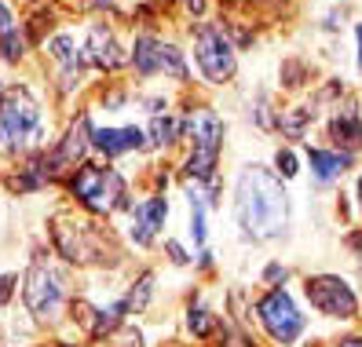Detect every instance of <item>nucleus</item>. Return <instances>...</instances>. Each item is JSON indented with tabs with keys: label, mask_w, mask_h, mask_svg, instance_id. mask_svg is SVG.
I'll use <instances>...</instances> for the list:
<instances>
[{
	"label": "nucleus",
	"mask_w": 362,
	"mask_h": 347,
	"mask_svg": "<svg viewBox=\"0 0 362 347\" xmlns=\"http://www.w3.org/2000/svg\"><path fill=\"white\" fill-rule=\"evenodd\" d=\"M187 132L194 139V154L187 161V172L194 180H212V168L220 158V143H223V124L212 110H194L187 117Z\"/></svg>",
	"instance_id": "7ed1b4c3"
},
{
	"label": "nucleus",
	"mask_w": 362,
	"mask_h": 347,
	"mask_svg": "<svg viewBox=\"0 0 362 347\" xmlns=\"http://www.w3.org/2000/svg\"><path fill=\"white\" fill-rule=\"evenodd\" d=\"M340 347H362V336H348V340H340Z\"/></svg>",
	"instance_id": "b1692460"
},
{
	"label": "nucleus",
	"mask_w": 362,
	"mask_h": 347,
	"mask_svg": "<svg viewBox=\"0 0 362 347\" xmlns=\"http://www.w3.org/2000/svg\"><path fill=\"white\" fill-rule=\"evenodd\" d=\"M348 165H351V154H326V150H311V168H315V176L322 183L344 176Z\"/></svg>",
	"instance_id": "2eb2a0df"
},
{
	"label": "nucleus",
	"mask_w": 362,
	"mask_h": 347,
	"mask_svg": "<svg viewBox=\"0 0 362 347\" xmlns=\"http://www.w3.org/2000/svg\"><path fill=\"white\" fill-rule=\"evenodd\" d=\"M165 216H168L165 198L143 201V205L136 208V227H132V237H136L139 245H151V242H154V234H158V227L165 223Z\"/></svg>",
	"instance_id": "f8f14e48"
},
{
	"label": "nucleus",
	"mask_w": 362,
	"mask_h": 347,
	"mask_svg": "<svg viewBox=\"0 0 362 347\" xmlns=\"http://www.w3.org/2000/svg\"><path fill=\"white\" fill-rule=\"evenodd\" d=\"M74 194L92 212H106V216H110V212L124 208V180L117 176L114 168L84 165L77 176H74Z\"/></svg>",
	"instance_id": "20e7f679"
},
{
	"label": "nucleus",
	"mask_w": 362,
	"mask_h": 347,
	"mask_svg": "<svg viewBox=\"0 0 362 347\" xmlns=\"http://www.w3.org/2000/svg\"><path fill=\"white\" fill-rule=\"evenodd\" d=\"M190 201H194V198H190ZM190 230H194V242L202 245V242H205V216H202V201H194V227H190Z\"/></svg>",
	"instance_id": "aec40b11"
},
{
	"label": "nucleus",
	"mask_w": 362,
	"mask_h": 347,
	"mask_svg": "<svg viewBox=\"0 0 362 347\" xmlns=\"http://www.w3.org/2000/svg\"><path fill=\"white\" fill-rule=\"evenodd\" d=\"M26 303L37 318H55L62 307V278L40 259L26 274Z\"/></svg>",
	"instance_id": "0eeeda50"
},
{
	"label": "nucleus",
	"mask_w": 362,
	"mask_h": 347,
	"mask_svg": "<svg viewBox=\"0 0 362 347\" xmlns=\"http://www.w3.org/2000/svg\"><path fill=\"white\" fill-rule=\"evenodd\" d=\"M355 37H358V70H362V23H358V30H355Z\"/></svg>",
	"instance_id": "393cba45"
},
{
	"label": "nucleus",
	"mask_w": 362,
	"mask_h": 347,
	"mask_svg": "<svg viewBox=\"0 0 362 347\" xmlns=\"http://www.w3.org/2000/svg\"><path fill=\"white\" fill-rule=\"evenodd\" d=\"M190 329H194L198 336H209L212 329H216V322H212V314L205 307H194V311H190Z\"/></svg>",
	"instance_id": "f3484780"
},
{
	"label": "nucleus",
	"mask_w": 362,
	"mask_h": 347,
	"mask_svg": "<svg viewBox=\"0 0 362 347\" xmlns=\"http://www.w3.org/2000/svg\"><path fill=\"white\" fill-rule=\"evenodd\" d=\"M234 212H238V223L249 237L267 242V237H279L289 223V201L282 183L271 176L267 168H245L238 190H234Z\"/></svg>",
	"instance_id": "f257e3e1"
},
{
	"label": "nucleus",
	"mask_w": 362,
	"mask_h": 347,
	"mask_svg": "<svg viewBox=\"0 0 362 347\" xmlns=\"http://www.w3.org/2000/svg\"><path fill=\"white\" fill-rule=\"evenodd\" d=\"M11 286H15V278H8V274L0 278V303H4V300L11 296Z\"/></svg>",
	"instance_id": "4be33fe9"
},
{
	"label": "nucleus",
	"mask_w": 362,
	"mask_h": 347,
	"mask_svg": "<svg viewBox=\"0 0 362 347\" xmlns=\"http://www.w3.org/2000/svg\"><path fill=\"white\" fill-rule=\"evenodd\" d=\"M143 132L139 128H99L92 132V143L103 150L106 158H117V154H129V150H139L143 146Z\"/></svg>",
	"instance_id": "9d476101"
},
{
	"label": "nucleus",
	"mask_w": 362,
	"mask_h": 347,
	"mask_svg": "<svg viewBox=\"0 0 362 347\" xmlns=\"http://www.w3.org/2000/svg\"><path fill=\"white\" fill-rule=\"evenodd\" d=\"M358 205H362V176H358Z\"/></svg>",
	"instance_id": "a878e982"
},
{
	"label": "nucleus",
	"mask_w": 362,
	"mask_h": 347,
	"mask_svg": "<svg viewBox=\"0 0 362 347\" xmlns=\"http://www.w3.org/2000/svg\"><path fill=\"white\" fill-rule=\"evenodd\" d=\"M40 136V110L30 99V92H11L0 99V146L23 150Z\"/></svg>",
	"instance_id": "f03ea898"
},
{
	"label": "nucleus",
	"mask_w": 362,
	"mask_h": 347,
	"mask_svg": "<svg viewBox=\"0 0 362 347\" xmlns=\"http://www.w3.org/2000/svg\"><path fill=\"white\" fill-rule=\"evenodd\" d=\"M274 165H279V172H282L286 180H289V176H296V158L289 154V150H282V154L274 158Z\"/></svg>",
	"instance_id": "6ab92c4d"
},
{
	"label": "nucleus",
	"mask_w": 362,
	"mask_h": 347,
	"mask_svg": "<svg viewBox=\"0 0 362 347\" xmlns=\"http://www.w3.org/2000/svg\"><path fill=\"white\" fill-rule=\"evenodd\" d=\"M88 117H81L74 128H70V136L62 139V146L55 150V158H52V172H59V168H74L77 161H81V154L88 150Z\"/></svg>",
	"instance_id": "ddd939ff"
},
{
	"label": "nucleus",
	"mask_w": 362,
	"mask_h": 347,
	"mask_svg": "<svg viewBox=\"0 0 362 347\" xmlns=\"http://www.w3.org/2000/svg\"><path fill=\"white\" fill-rule=\"evenodd\" d=\"M304 293L311 300V307H318L329 318H355V311H358V300H355V293L344 278H333V274L308 278Z\"/></svg>",
	"instance_id": "423d86ee"
},
{
	"label": "nucleus",
	"mask_w": 362,
	"mask_h": 347,
	"mask_svg": "<svg viewBox=\"0 0 362 347\" xmlns=\"http://www.w3.org/2000/svg\"><path fill=\"white\" fill-rule=\"evenodd\" d=\"M88 59L95 62V66H103V70H114V66H121V62H124L114 33L106 30V26H92L88 30Z\"/></svg>",
	"instance_id": "9b49d317"
},
{
	"label": "nucleus",
	"mask_w": 362,
	"mask_h": 347,
	"mask_svg": "<svg viewBox=\"0 0 362 347\" xmlns=\"http://www.w3.org/2000/svg\"><path fill=\"white\" fill-rule=\"evenodd\" d=\"M194 55H198V66H202V73H205L209 81L223 84V81L234 73V52H230V45L223 40L220 30L205 26V30L198 33V40H194Z\"/></svg>",
	"instance_id": "1a4fd4ad"
},
{
	"label": "nucleus",
	"mask_w": 362,
	"mask_h": 347,
	"mask_svg": "<svg viewBox=\"0 0 362 347\" xmlns=\"http://www.w3.org/2000/svg\"><path fill=\"white\" fill-rule=\"evenodd\" d=\"M257 314H260V322H264V329L271 333V340L274 343H293L296 336L304 333V314L293 307V300H289V293L286 289H271L260 303H257Z\"/></svg>",
	"instance_id": "39448f33"
},
{
	"label": "nucleus",
	"mask_w": 362,
	"mask_h": 347,
	"mask_svg": "<svg viewBox=\"0 0 362 347\" xmlns=\"http://www.w3.org/2000/svg\"><path fill=\"white\" fill-rule=\"evenodd\" d=\"M333 139H337V146L344 143V146H348V154L362 146V121H358V114L351 110V106L337 114V121H333Z\"/></svg>",
	"instance_id": "4468645a"
},
{
	"label": "nucleus",
	"mask_w": 362,
	"mask_h": 347,
	"mask_svg": "<svg viewBox=\"0 0 362 347\" xmlns=\"http://www.w3.org/2000/svg\"><path fill=\"white\" fill-rule=\"evenodd\" d=\"M0 48H4L8 59H18V55H23V40H15V33H4V37H0Z\"/></svg>",
	"instance_id": "a211bd4d"
},
{
	"label": "nucleus",
	"mask_w": 362,
	"mask_h": 347,
	"mask_svg": "<svg viewBox=\"0 0 362 347\" xmlns=\"http://www.w3.org/2000/svg\"><path fill=\"white\" fill-rule=\"evenodd\" d=\"M132 62H136L139 73H173L176 81L187 77L183 55H180L173 45L158 40V37H139V40H136V52H132Z\"/></svg>",
	"instance_id": "6e6552de"
},
{
	"label": "nucleus",
	"mask_w": 362,
	"mask_h": 347,
	"mask_svg": "<svg viewBox=\"0 0 362 347\" xmlns=\"http://www.w3.org/2000/svg\"><path fill=\"white\" fill-rule=\"evenodd\" d=\"M176 136H180V124H176L173 117H158V121L151 124V143H158V146H161V143H173Z\"/></svg>",
	"instance_id": "dca6fc26"
},
{
	"label": "nucleus",
	"mask_w": 362,
	"mask_h": 347,
	"mask_svg": "<svg viewBox=\"0 0 362 347\" xmlns=\"http://www.w3.org/2000/svg\"><path fill=\"white\" fill-rule=\"evenodd\" d=\"M168 256H173L176 264H187V256H183V249H180V245H173V242H168Z\"/></svg>",
	"instance_id": "5701e85b"
},
{
	"label": "nucleus",
	"mask_w": 362,
	"mask_h": 347,
	"mask_svg": "<svg viewBox=\"0 0 362 347\" xmlns=\"http://www.w3.org/2000/svg\"><path fill=\"white\" fill-rule=\"evenodd\" d=\"M4 33H11V11L0 4V37H4Z\"/></svg>",
	"instance_id": "412c9836"
}]
</instances>
